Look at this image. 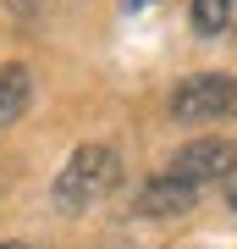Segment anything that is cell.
<instances>
[{
    "mask_svg": "<svg viewBox=\"0 0 237 249\" xmlns=\"http://www.w3.org/2000/svg\"><path fill=\"white\" fill-rule=\"evenodd\" d=\"M193 194H199V188H188V183H176V178H166V172H160L155 183H143V188H138L132 211H138V216H149V222H166V216L193 211Z\"/></svg>",
    "mask_w": 237,
    "mask_h": 249,
    "instance_id": "277c9868",
    "label": "cell"
},
{
    "mask_svg": "<svg viewBox=\"0 0 237 249\" xmlns=\"http://www.w3.org/2000/svg\"><path fill=\"white\" fill-rule=\"evenodd\" d=\"M171 116L176 122H221V116H237V78H226V72H199V78L176 83Z\"/></svg>",
    "mask_w": 237,
    "mask_h": 249,
    "instance_id": "7a4b0ae2",
    "label": "cell"
},
{
    "mask_svg": "<svg viewBox=\"0 0 237 249\" xmlns=\"http://www.w3.org/2000/svg\"><path fill=\"white\" fill-rule=\"evenodd\" d=\"M28 100H33V78H28V67H0V127L17 122V116L28 111Z\"/></svg>",
    "mask_w": 237,
    "mask_h": 249,
    "instance_id": "5b68a950",
    "label": "cell"
},
{
    "mask_svg": "<svg viewBox=\"0 0 237 249\" xmlns=\"http://www.w3.org/2000/svg\"><path fill=\"white\" fill-rule=\"evenodd\" d=\"M232 166H237V150H232L226 139H199V144H188V150H176V160L166 166V178L188 183V188H199V183L226 178Z\"/></svg>",
    "mask_w": 237,
    "mask_h": 249,
    "instance_id": "3957f363",
    "label": "cell"
},
{
    "mask_svg": "<svg viewBox=\"0 0 237 249\" xmlns=\"http://www.w3.org/2000/svg\"><path fill=\"white\" fill-rule=\"evenodd\" d=\"M127 6H155V0H127Z\"/></svg>",
    "mask_w": 237,
    "mask_h": 249,
    "instance_id": "ba28073f",
    "label": "cell"
},
{
    "mask_svg": "<svg viewBox=\"0 0 237 249\" xmlns=\"http://www.w3.org/2000/svg\"><path fill=\"white\" fill-rule=\"evenodd\" d=\"M0 249H28V244H0Z\"/></svg>",
    "mask_w": 237,
    "mask_h": 249,
    "instance_id": "9c48e42d",
    "label": "cell"
},
{
    "mask_svg": "<svg viewBox=\"0 0 237 249\" xmlns=\"http://www.w3.org/2000/svg\"><path fill=\"white\" fill-rule=\"evenodd\" d=\"M226 205H232V211H237V166L226 172Z\"/></svg>",
    "mask_w": 237,
    "mask_h": 249,
    "instance_id": "52a82bcc",
    "label": "cell"
},
{
    "mask_svg": "<svg viewBox=\"0 0 237 249\" xmlns=\"http://www.w3.org/2000/svg\"><path fill=\"white\" fill-rule=\"evenodd\" d=\"M116 150H105V144H83V150H72V160L61 166V178H55V211L78 216L88 211L94 199H105L116 188Z\"/></svg>",
    "mask_w": 237,
    "mask_h": 249,
    "instance_id": "6da1fadb",
    "label": "cell"
},
{
    "mask_svg": "<svg viewBox=\"0 0 237 249\" xmlns=\"http://www.w3.org/2000/svg\"><path fill=\"white\" fill-rule=\"evenodd\" d=\"M232 22V0H193V28L199 34H221Z\"/></svg>",
    "mask_w": 237,
    "mask_h": 249,
    "instance_id": "8992f818",
    "label": "cell"
}]
</instances>
